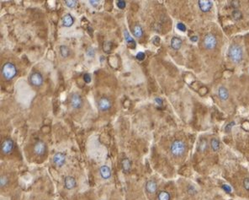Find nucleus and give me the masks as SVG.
Returning a JSON list of instances; mask_svg holds the SVG:
<instances>
[{
  "instance_id": "nucleus-26",
  "label": "nucleus",
  "mask_w": 249,
  "mask_h": 200,
  "mask_svg": "<svg viewBox=\"0 0 249 200\" xmlns=\"http://www.w3.org/2000/svg\"><path fill=\"white\" fill-rule=\"evenodd\" d=\"M77 4H78V2H77L76 0H66V1H65V4H66L68 8H70V9L75 8L76 5H77Z\"/></svg>"
},
{
  "instance_id": "nucleus-14",
  "label": "nucleus",
  "mask_w": 249,
  "mask_h": 200,
  "mask_svg": "<svg viewBox=\"0 0 249 200\" xmlns=\"http://www.w3.org/2000/svg\"><path fill=\"white\" fill-rule=\"evenodd\" d=\"M218 97L223 101H226L229 98V91L227 87L220 86L218 89Z\"/></svg>"
},
{
  "instance_id": "nucleus-4",
  "label": "nucleus",
  "mask_w": 249,
  "mask_h": 200,
  "mask_svg": "<svg viewBox=\"0 0 249 200\" xmlns=\"http://www.w3.org/2000/svg\"><path fill=\"white\" fill-rule=\"evenodd\" d=\"M203 46L206 50H214L217 46V39L213 34H206L203 39Z\"/></svg>"
},
{
  "instance_id": "nucleus-11",
  "label": "nucleus",
  "mask_w": 249,
  "mask_h": 200,
  "mask_svg": "<svg viewBox=\"0 0 249 200\" xmlns=\"http://www.w3.org/2000/svg\"><path fill=\"white\" fill-rule=\"evenodd\" d=\"M52 161L54 163V165L58 167H61L66 161V156L64 154H62L61 152H57L56 153L53 158H52Z\"/></svg>"
},
{
  "instance_id": "nucleus-36",
  "label": "nucleus",
  "mask_w": 249,
  "mask_h": 200,
  "mask_svg": "<svg viewBox=\"0 0 249 200\" xmlns=\"http://www.w3.org/2000/svg\"><path fill=\"white\" fill-rule=\"evenodd\" d=\"M99 3H100V1H94V0H90L89 1V4L92 6H94V7H97V6L99 5Z\"/></svg>"
},
{
  "instance_id": "nucleus-9",
  "label": "nucleus",
  "mask_w": 249,
  "mask_h": 200,
  "mask_svg": "<svg viewBox=\"0 0 249 200\" xmlns=\"http://www.w3.org/2000/svg\"><path fill=\"white\" fill-rule=\"evenodd\" d=\"M198 6L199 10L202 13H208L211 10L213 7V2L210 0H199Z\"/></svg>"
},
{
  "instance_id": "nucleus-28",
  "label": "nucleus",
  "mask_w": 249,
  "mask_h": 200,
  "mask_svg": "<svg viewBox=\"0 0 249 200\" xmlns=\"http://www.w3.org/2000/svg\"><path fill=\"white\" fill-rule=\"evenodd\" d=\"M111 45H112V43L110 41H107V42L104 43V46H103L104 51H105L106 52H110V51L111 49Z\"/></svg>"
},
{
  "instance_id": "nucleus-17",
  "label": "nucleus",
  "mask_w": 249,
  "mask_h": 200,
  "mask_svg": "<svg viewBox=\"0 0 249 200\" xmlns=\"http://www.w3.org/2000/svg\"><path fill=\"white\" fill-rule=\"evenodd\" d=\"M74 23V19L70 14H66L62 18V25L65 27H71Z\"/></svg>"
},
{
  "instance_id": "nucleus-30",
  "label": "nucleus",
  "mask_w": 249,
  "mask_h": 200,
  "mask_svg": "<svg viewBox=\"0 0 249 200\" xmlns=\"http://www.w3.org/2000/svg\"><path fill=\"white\" fill-rule=\"evenodd\" d=\"M243 185V188L246 191H249V177L244 178Z\"/></svg>"
},
{
  "instance_id": "nucleus-22",
  "label": "nucleus",
  "mask_w": 249,
  "mask_h": 200,
  "mask_svg": "<svg viewBox=\"0 0 249 200\" xmlns=\"http://www.w3.org/2000/svg\"><path fill=\"white\" fill-rule=\"evenodd\" d=\"M60 54L62 57L66 58L70 54V49L66 46H61L60 47Z\"/></svg>"
},
{
  "instance_id": "nucleus-19",
  "label": "nucleus",
  "mask_w": 249,
  "mask_h": 200,
  "mask_svg": "<svg viewBox=\"0 0 249 200\" xmlns=\"http://www.w3.org/2000/svg\"><path fill=\"white\" fill-rule=\"evenodd\" d=\"M133 35H134V36H136L137 38H141L143 36V29L138 24L133 27Z\"/></svg>"
},
{
  "instance_id": "nucleus-40",
  "label": "nucleus",
  "mask_w": 249,
  "mask_h": 200,
  "mask_svg": "<svg viewBox=\"0 0 249 200\" xmlns=\"http://www.w3.org/2000/svg\"><path fill=\"white\" fill-rule=\"evenodd\" d=\"M153 42H154L155 45H158V43H159V37L158 36H155L154 39H153Z\"/></svg>"
},
{
  "instance_id": "nucleus-35",
  "label": "nucleus",
  "mask_w": 249,
  "mask_h": 200,
  "mask_svg": "<svg viewBox=\"0 0 249 200\" xmlns=\"http://www.w3.org/2000/svg\"><path fill=\"white\" fill-rule=\"evenodd\" d=\"M87 55L89 56V57H93L94 56V48H92V47H89V48H88V50H87Z\"/></svg>"
},
{
  "instance_id": "nucleus-33",
  "label": "nucleus",
  "mask_w": 249,
  "mask_h": 200,
  "mask_svg": "<svg viewBox=\"0 0 249 200\" xmlns=\"http://www.w3.org/2000/svg\"><path fill=\"white\" fill-rule=\"evenodd\" d=\"M83 80H84V82L87 84H89L91 82V80H92V78H91V75L89 74V73H84L83 74Z\"/></svg>"
},
{
  "instance_id": "nucleus-12",
  "label": "nucleus",
  "mask_w": 249,
  "mask_h": 200,
  "mask_svg": "<svg viewBox=\"0 0 249 200\" xmlns=\"http://www.w3.org/2000/svg\"><path fill=\"white\" fill-rule=\"evenodd\" d=\"M64 186H65V188H66L67 190H72V189L75 188L76 186H77V183H76L75 178L73 177H71V176L66 177L64 179Z\"/></svg>"
},
{
  "instance_id": "nucleus-5",
  "label": "nucleus",
  "mask_w": 249,
  "mask_h": 200,
  "mask_svg": "<svg viewBox=\"0 0 249 200\" xmlns=\"http://www.w3.org/2000/svg\"><path fill=\"white\" fill-rule=\"evenodd\" d=\"M44 79L42 74L39 72H33L29 77V82L31 85L35 87H40L42 85Z\"/></svg>"
},
{
  "instance_id": "nucleus-24",
  "label": "nucleus",
  "mask_w": 249,
  "mask_h": 200,
  "mask_svg": "<svg viewBox=\"0 0 249 200\" xmlns=\"http://www.w3.org/2000/svg\"><path fill=\"white\" fill-rule=\"evenodd\" d=\"M232 17L235 20H239L243 18V14L240 10H238L237 9H235V10L232 12Z\"/></svg>"
},
{
  "instance_id": "nucleus-39",
  "label": "nucleus",
  "mask_w": 249,
  "mask_h": 200,
  "mask_svg": "<svg viewBox=\"0 0 249 200\" xmlns=\"http://www.w3.org/2000/svg\"><path fill=\"white\" fill-rule=\"evenodd\" d=\"M198 39H199V38H198L197 36H191V37H190V41H194V42L197 41Z\"/></svg>"
},
{
  "instance_id": "nucleus-18",
  "label": "nucleus",
  "mask_w": 249,
  "mask_h": 200,
  "mask_svg": "<svg viewBox=\"0 0 249 200\" xmlns=\"http://www.w3.org/2000/svg\"><path fill=\"white\" fill-rule=\"evenodd\" d=\"M122 170L124 173H129L131 168V162L128 158H124L121 161Z\"/></svg>"
},
{
  "instance_id": "nucleus-2",
  "label": "nucleus",
  "mask_w": 249,
  "mask_h": 200,
  "mask_svg": "<svg viewBox=\"0 0 249 200\" xmlns=\"http://www.w3.org/2000/svg\"><path fill=\"white\" fill-rule=\"evenodd\" d=\"M228 57L234 63H241L243 58V51L238 44H232L228 48Z\"/></svg>"
},
{
  "instance_id": "nucleus-31",
  "label": "nucleus",
  "mask_w": 249,
  "mask_h": 200,
  "mask_svg": "<svg viewBox=\"0 0 249 200\" xmlns=\"http://www.w3.org/2000/svg\"><path fill=\"white\" fill-rule=\"evenodd\" d=\"M177 29L178 30V31H183V32H184V31H186V29H187V28H186V26H185V25H184V24L179 22L177 24Z\"/></svg>"
},
{
  "instance_id": "nucleus-20",
  "label": "nucleus",
  "mask_w": 249,
  "mask_h": 200,
  "mask_svg": "<svg viewBox=\"0 0 249 200\" xmlns=\"http://www.w3.org/2000/svg\"><path fill=\"white\" fill-rule=\"evenodd\" d=\"M210 148H211V150H213L214 152H217V151H219L220 148H221L220 141H219L217 139H215V138H213V139H210Z\"/></svg>"
},
{
  "instance_id": "nucleus-21",
  "label": "nucleus",
  "mask_w": 249,
  "mask_h": 200,
  "mask_svg": "<svg viewBox=\"0 0 249 200\" xmlns=\"http://www.w3.org/2000/svg\"><path fill=\"white\" fill-rule=\"evenodd\" d=\"M171 196L167 191H160L157 194V200H170Z\"/></svg>"
},
{
  "instance_id": "nucleus-34",
  "label": "nucleus",
  "mask_w": 249,
  "mask_h": 200,
  "mask_svg": "<svg viewBox=\"0 0 249 200\" xmlns=\"http://www.w3.org/2000/svg\"><path fill=\"white\" fill-rule=\"evenodd\" d=\"M136 59H138V60H140V61H142V60H144V59H145V57H146V55H145L144 52H138V53L136 54Z\"/></svg>"
},
{
  "instance_id": "nucleus-27",
  "label": "nucleus",
  "mask_w": 249,
  "mask_h": 200,
  "mask_svg": "<svg viewBox=\"0 0 249 200\" xmlns=\"http://www.w3.org/2000/svg\"><path fill=\"white\" fill-rule=\"evenodd\" d=\"M9 182V179L6 176H2L1 178H0V185H1V188H4V186L7 185Z\"/></svg>"
},
{
  "instance_id": "nucleus-13",
  "label": "nucleus",
  "mask_w": 249,
  "mask_h": 200,
  "mask_svg": "<svg viewBox=\"0 0 249 200\" xmlns=\"http://www.w3.org/2000/svg\"><path fill=\"white\" fill-rule=\"evenodd\" d=\"M146 190L148 193L153 194L157 190V184L153 180H149L146 183Z\"/></svg>"
},
{
  "instance_id": "nucleus-1",
  "label": "nucleus",
  "mask_w": 249,
  "mask_h": 200,
  "mask_svg": "<svg viewBox=\"0 0 249 200\" xmlns=\"http://www.w3.org/2000/svg\"><path fill=\"white\" fill-rule=\"evenodd\" d=\"M187 150L186 144L183 140L180 139H175L172 142L170 145V153L173 157L175 158H180L184 156Z\"/></svg>"
},
{
  "instance_id": "nucleus-16",
  "label": "nucleus",
  "mask_w": 249,
  "mask_h": 200,
  "mask_svg": "<svg viewBox=\"0 0 249 200\" xmlns=\"http://www.w3.org/2000/svg\"><path fill=\"white\" fill-rule=\"evenodd\" d=\"M182 44H183V41L179 37L173 36L171 39V47L173 50H179L182 47Z\"/></svg>"
},
{
  "instance_id": "nucleus-37",
  "label": "nucleus",
  "mask_w": 249,
  "mask_h": 200,
  "mask_svg": "<svg viewBox=\"0 0 249 200\" xmlns=\"http://www.w3.org/2000/svg\"><path fill=\"white\" fill-rule=\"evenodd\" d=\"M155 102L158 105V106H162V100L161 99V98H159V97H157V98H155Z\"/></svg>"
},
{
  "instance_id": "nucleus-7",
  "label": "nucleus",
  "mask_w": 249,
  "mask_h": 200,
  "mask_svg": "<svg viewBox=\"0 0 249 200\" xmlns=\"http://www.w3.org/2000/svg\"><path fill=\"white\" fill-rule=\"evenodd\" d=\"M70 104L72 108L79 109L83 106V99L78 93H72L70 95Z\"/></svg>"
},
{
  "instance_id": "nucleus-8",
  "label": "nucleus",
  "mask_w": 249,
  "mask_h": 200,
  "mask_svg": "<svg viewBox=\"0 0 249 200\" xmlns=\"http://www.w3.org/2000/svg\"><path fill=\"white\" fill-rule=\"evenodd\" d=\"M112 106V102L109 98L106 97H101L98 100V107L101 111H106L110 110Z\"/></svg>"
},
{
  "instance_id": "nucleus-10",
  "label": "nucleus",
  "mask_w": 249,
  "mask_h": 200,
  "mask_svg": "<svg viewBox=\"0 0 249 200\" xmlns=\"http://www.w3.org/2000/svg\"><path fill=\"white\" fill-rule=\"evenodd\" d=\"M45 150H46V145H45V144L43 141L39 140L34 145V152L37 156H43L45 154Z\"/></svg>"
},
{
  "instance_id": "nucleus-32",
  "label": "nucleus",
  "mask_w": 249,
  "mask_h": 200,
  "mask_svg": "<svg viewBox=\"0 0 249 200\" xmlns=\"http://www.w3.org/2000/svg\"><path fill=\"white\" fill-rule=\"evenodd\" d=\"M236 124V122H234V121H232V122H229L228 124H227V126H226V128H225V130H226V132L227 133H229V132H231V130H232V127H234V125Z\"/></svg>"
},
{
  "instance_id": "nucleus-29",
  "label": "nucleus",
  "mask_w": 249,
  "mask_h": 200,
  "mask_svg": "<svg viewBox=\"0 0 249 200\" xmlns=\"http://www.w3.org/2000/svg\"><path fill=\"white\" fill-rule=\"evenodd\" d=\"M126 1H123V0H119V1H117V7H118L119 9H123L126 8Z\"/></svg>"
},
{
  "instance_id": "nucleus-25",
  "label": "nucleus",
  "mask_w": 249,
  "mask_h": 200,
  "mask_svg": "<svg viewBox=\"0 0 249 200\" xmlns=\"http://www.w3.org/2000/svg\"><path fill=\"white\" fill-rule=\"evenodd\" d=\"M208 147V144H207V141L205 139H202L200 141V144L199 145V150L200 152H204Z\"/></svg>"
},
{
  "instance_id": "nucleus-38",
  "label": "nucleus",
  "mask_w": 249,
  "mask_h": 200,
  "mask_svg": "<svg viewBox=\"0 0 249 200\" xmlns=\"http://www.w3.org/2000/svg\"><path fill=\"white\" fill-rule=\"evenodd\" d=\"M222 188L224 189V190H226L227 193H231V191H232L231 188H230L229 186H227V185H223V186H222Z\"/></svg>"
},
{
  "instance_id": "nucleus-6",
  "label": "nucleus",
  "mask_w": 249,
  "mask_h": 200,
  "mask_svg": "<svg viewBox=\"0 0 249 200\" xmlns=\"http://www.w3.org/2000/svg\"><path fill=\"white\" fill-rule=\"evenodd\" d=\"M14 143L11 139L8 138L5 139L1 144V151L3 154L4 155H9L12 153V151L14 150Z\"/></svg>"
},
{
  "instance_id": "nucleus-3",
  "label": "nucleus",
  "mask_w": 249,
  "mask_h": 200,
  "mask_svg": "<svg viewBox=\"0 0 249 200\" xmlns=\"http://www.w3.org/2000/svg\"><path fill=\"white\" fill-rule=\"evenodd\" d=\"M1 74L2 76L4 78V79L9 81L15 77L17 74V68L15 65L10 63V62H7L5 63L1 68Z\"/></svg>"
},
{
  "instance_id": "nucleus-23",
  "label": "nucleus",
  "mask_w": 249,
  "mask_h": 200,
  "mask_svg": "<svg viewBox=\"0 0 249 200\" xmlns=\"http://www.w3.org/2000/svg\"><path fill=\"white\" fill-rule=\"evenodd\" d=\"M124 36H125V40L126 41V42H127L128 44H133L134 46L136 45L135 40L133 39L132 37L131 36V35L129 34V32H128L126 30H125V31H124Z\"/></svg>"
},
{
  "instance_id": "nucleus-15",
  "label": "nucleus",
  "mask_w": 249,
  "mask_h": 200,
  "mask_svg": "<svg viewBox=\"0 0 249 200\" xmlns=\"http://www.w3.org/2000/svg\"><path fill=\"white\" fill-rule=\"evenodd\" d=\"M100 174L103 179H105V180L110 179L111 177L110 168L108 166H102L100 168Z\"/></svg>"
}]
</instances>
